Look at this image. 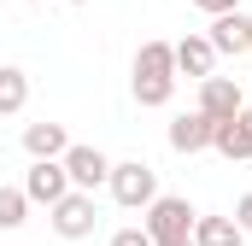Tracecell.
I'll return each instance as SVG.
<instances>
[{"instance_id":"obj_1","label":"cell","mask_w":252,"mask_h":246,"mask_svg":"<svg viewBox=\"0 0 252 246\" xmlns=\"http://www.w3.org/2000/svg\"><path fill=\"white\" fill-rule=\"evenodd\" d=\"M129 88H135L141 106H170V94H176V53H170V41H141Z\"/></svg>"},{"instance_id":"obj_2","label":"cell","mask_w":252,"mask_h":246,"mask_svg":"<svg viewBox=\"0 0 252 246\" xmlns=\"http://www.w3.org/2000/svg\"><path fill=\"white\" fill-rule=\"evenodd\" d=\"M106 187H112V199H118L124 211H147V205L158 199V170H153L147 158H124V164H112Z\"/></svg>"},{"instance_id":"obj_3","label":"cell","mask_w":252,"mask_h":246,"mask_svg":"<svg viewBox=\"0 0 252 246\" xmlns=\"http://www.w3.org/2000/svg\"><path fill=\"white\" fill-rule=\"evenodd\" d=\"M193 211L188 199H176V193H158L153 205H147V235H153V246H170V241H193Z\"/></svg>"},{"instance_id":"obj_4","label":"cell","mask_w":252,"mask_h":246,"mask_svg":"<svg viewBox=\"0 0 252 246\" xmlns=\"http://www.w3.org/2000/svg\"><path fill=\"white\" fill-rule=\"evenodd\" d=\"M47 211H53L47 223H53V235H59V241H88V235H94V223H100V211H94V193H88V187H70V193L53 199Z\"/></svg>"},{"instance_id":"obj_5","label":"cell","mask_w":252,"mask_h":246,"mask_svg":"<svg viewBox=\"0 0 252 246\" xmlns=\"http://www.w3.org/2000/svg\"><path fill=\"white\" fill-rule=\"evenodd\" d=\"M64 176H70V187H88V193H94V187L112 176V158H106L100 147L70 141V147H64Z\"/></svg>"},{"instance_id":"obj_6","label":"cell","mask_w":252,"mask_h":246,"mask_svg":"<svg viewBox=\"0 0 252 246\" xmlns=\"http://www.w3.org/2000/svg\"><path fill=\"white\" fill-rule=\"evenodd\" d=\"M247 106V94H241V82L235 76H199V112L211 123H223V118H235Z\"/></svg>"},{"instance_id":"obj_7","label":"cell","mask_w":252,"mask_h":246,"mask_svg":"<svg viewBox=\"0 0 252 246\" xmlns=\"http://www.w3.org/2000/svg\"><path fill=\"white\" fill-rule=\"evenodd\" d=\"M24 193L35 199V205H53L70 193V176H64V158H35L30 164V176H24Z\"/></svg>"},{"instance_id":"obj_8","label":"cell","mask_w":252,"mask_h":246,"mask_svg":"<svg viewBox=\"0 0 252 246\" xmlns=\"http://www.w3.org/2000/svg\"><path fill=\"white\" fill-rule=\"evenodd\" d=\"M211 147L229 158V164H241V158H252V112L241 106L235 118H223L217 129H211Z\"/></svg>"},{"instance_id":"obj_9","label":"cell","mask_w":252,"mask_h":246,"mask_svg":"<svg viewBox=\"0 0 252 246\" xmlns=\"http://www.w3.org/2000/svg\"><path fill=\"white\" fill-rule=\"evenodd\" d=\"M170 53H176V76H211V64H217V47L205 41V35H182V41H170Z\"/></svg>"},{"instance_id":"obj_10","label":"cell","mask_w":252,"mask_h":246,"mask_svg":"<svg viewBox=\"0 0 252 246\" xmlns=\"http://www.w3.org/2000/svg\"><path fill=\"white\" fill-rule=\"evenodd\" d=\"M211 129H217V123L193 106L182 118H170V147H176V153H205V147H211Z\"/></svg>"},{"instance_id":"obj_11","label":"cell","mask_w":252,"mask_h":246,"mask_svg":"<svg viewBox=\"0 0 252 246\" xmlns=\"http://www.w3.org/2000/svg\"><path fill=\"white\" fill-rule=\"evenodd\" d=\"M64 147H70L64 123H30L24 129V153L30 158H64Z\"/></svg>"},{"instance_id":"obj_12","label":"cell","mask_w":252,"mask_h":246,"mask_svg":"<svg viewBox=\"0 0 252 246\" xmlns=\"http://www.w3.org/2000/svg\"><path fill=\"white\" fill-rule=\"evenodd\" d=\"M217 53H247V12L235 6V12H217V24H211V35H205Z\"/></svg>"},{"instance_id":"obj_13","label":"cell","mask_w":252,"mask_h":246,"mask_svg":"<svg viewBox=\"0 0 252 246\" xmlns=\"http://www.w3.org/2000/svg\"><path fill=\"white\" fill-rule=\"evenodd\" d=\"M247 229L235 217H193V246H241Z\"/></svg>"},{"instance_id":"obj_14","label":"cell","mask_w":252,"mask_h":246,"mask_svg":"<svg viewBox=\"0 0 252 246\" xmlns=\"http://www.w3.org/2000/svg\"><path fill=\"white\" fill-rule=\"evenodd\" d=\"M30 106V76L18 64H0V118H18Z\"/></svg>"},{"instance_id":"obj_15","label":"cell","mask_w":252,"mask_h":246,"mask_svg":"<svg viewBox=\"0 0 252 246\" xmlns=\"http://www.w3.org/2000/svg\"><path fill=\"white\" fill-rule=\"evenodd\" d=\"M30 217V193L24 187H0V229H24Z\"/></svg>"},{"instance_id":"obj_16","label":"cell","mask_w":252,"mask_h":246,"mask_svg":"<svg viewBox=\"0 0 252 246\" xmlns=\"http://www.w3.org/2000/svg\"><path fill=\"white\" fill-rule=\"evenodd\" d=\"M112 246H153V235H147V229H118Z\"/></svg>"},{"instance_id":"obj_17","label":"cell","mask_w":252,"mask_h":246,"mask_svg":"<svg viewBox=\"0 0 252 246\" xmlns=\"http://www.w3.org/2000/svg\"><path fill=\"white\" fill-rule=\"evenodd\" d=\"M235 223L252 235V193H241V199H235Z\"/></svg>"},{"instance_id":"obj_18","label":"cell","mask_w":252,"mask_h":246,"mask_svg":"<svg viewBox=\"0 0 252 246\" xmlns=\"http://www.w3.org/2000/svg\"><path fill=\"white\" fill-rule=\"evenodd\" d=\"M193 6H199V12H211V18H217V12H235V6H241V0H193Z\"/></svg>"},{"instance_id":"obj_19","label":"cell","mask_w":252,"mask_h":246,"mask_svg":"<svg viewBox=\"0 0 252 246\" xmlns=\"http://www.w3.org/2000/svg\"><path fill=\"white\" fill-rule=\"evenodd\" d=\"M247 53H252V12H247Z\"/></svg>"},{"instance_id":"obj_20","label":"cell","mask_w":252,"mask_h":246,"mask_svg":"<svg viewBox=\"0 0 252 246\" xmlns=\"http://www.w3.org/2000/svg\"><path fill=\"white\" fill-rule=\"evenodd\" d=\"M170 246H193V241H170Z\"/></svg>"},{"instance_id":"obj_21","label":"cell","mask_w":252,"mask_h":246,"mask_svg":"<svg viewBox=\"0 0 252 246\" xmlns=\"http://www.w3.org/2000/svg\"><path fill=\"white\" fill-rule=\"evenodd\" d=\"M70 6H88V0H70Z\"/></svg>"},{"instance_id":"obj_22","label":"cell","mask_w":252,"mask_h":246,"mask_svg":"<svg viewBox=\"0 0 252 246\" xmlns=\"http://www.w3.org/2000/svg\"><path fill=\"white\" fill-rule=\"evenodd\" d=\"M30 6H35V0H30Z\"/></svg>"}]
</instances>
